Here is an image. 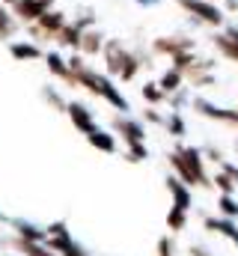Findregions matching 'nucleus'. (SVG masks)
Listing matches in <instances>:
<instances>
[{"label":"nucleus","mask_w":238,"mask_h":256,"mask_svg":"<svg viewBox=\"0 0 238 256\" xmlns=\"http://www.w3.org/2000/svg\"><path fill=\"white\" fill-rule=\"evenodd\" d=\"M68 68H72V86H84V90H90L92 96L104 98L108 104H114V108H119V110H128V98L119 92L104 74L92 72L90 66L84 63V57H78V54L68 57Z\"/></svg>","instance_id":"f257e3e1"},{"label":"nucleus","mask_w":238,"mask_h":256,"mask_svg":"<svg viewBox=\"0 0 238 256\" xmlns=\"http://www.w3.org/2000/svg\"><path fill=\"white\" fill-rule=\"evenodd\" d=\"M104 63H108V74H114L119 80H134L143 60L137 54H131L128 48H122L119 39H108L104 42Z\"/></svg>","instance_id":"f03ea898"},{"label":"nucleus","mask_w":238,"mask_h":256,"mask_svg":"<svg viewBox=\"0 0 238 256\" xmlns=\"http://www.w3.org/2000/svg\"><path fill=\"white\" fill-rule=\"evenodd\" d=\"M170 164H173V170L182 176L184 185H208V176H206V170H202V155H200L196 149L178 146L176 152L170 155Z\"/></svg>","instance_id":"7ed1b4c3"},{"label":"nucleus","mask_w":238,"mask_h":256,"mask_svg":"<svg viewBox=\"0 0 238 256\" xmlns=\"http://www.w3.org/2000/svg\"><path fill=\"white\" fill-rule=\"evenodd\" d=\"M66 24H68V21H66V12L48 9L36 24H27V33H30L36 42H57V36L62 33Z\"/></svg>","instance_id":"20e7f679"},{"label":"nucleus","mask_w":238,"mask_h":256,"mask_svg":"<svg viewBox=\"0 0 238 256\" xmlns=\"http://www.w3.org/2000/svg\"><path fill=\"white\" fill-rule=\"evenodd\" d=\"M176 3L188 12V15H194L200 24H206V27H220V24L226 21L224 9H220L214 0H176Z\"/></svg>","instance_id":"39448f33"},{"label":"nucleus","mask_w":238,"mask_h":256,"mask_svg":"<svg viewBox=\"0 0 238 256\" xmlns=\"http://www.w3.org/2000/svg\"><path fill=\"white\" fill-rule=\"evenodd\" d=\"M152 51L173 60V57H178V54L194 51V39H190V36H158V39L152 42Z\"/></svg>","instance_id":"423d86ee"},{"label":"nucleus","mask_w":238,"mask_h":256,"mask_svg":"<svg viewBox=\"0 0 238 256\" xmlns=\"http://www.w3.org/2000/svg\"><path fill=\"white\" fill-rule=\"evenodd\" d=\"M48 9H51V6L42 3V0H18V3L12 6V12H15V18H18L21 24H36Z\"/></svg>","instance_id":"0eeeda50"},{"label":"nucleus","mask_w":238,"mask_h":256,"mask_svg":"<svg viewBox=\"0 0 238 256\" xmlns=\"http://www.w3.org/2000/svg\"><path fill=\"white\" fill-rule=\"evenodd\" d=\"M212 42L230 63H238V27H226L224 33L212 36Z\"/></svg>","instance_id":"6e6552de"},{"label":"nucleus","mask_w":238,"mask_h":256,"mask_svg":"<svg viewBox=\"0 0 238 256\" xmlns=\"http://www.w3.org/2000/svg\"><path fill=\"white\" fill-rule=\"evenodd\" d=\"M90 18L84 21H74V24H66L62 33L57 36V45L60 48H72V51H80V39H84V30H86Z\"/></svg>","instance_id":"1a4fd4ad"},{"label":"nucleus","mask_w":238,"mask_h":256,"mask_svg":"<svg viewBox=\"0 0 238 256\" xmlns=\"http://www.w3.org/2000/svg\"><path fill=\"white\" fill-rule=\"evenodd\" d=\"M66 114H68L72 126L78 128V131H84V134H90V131L96 128V122H92V114H90V110H86V104H80V102H68Z\"/></svg>","instance_id":"9d476101"},{"label":"nucleus","mask_w":238,"mask_h":256,"mask_svg":"<svg viewBox=\"0 0 238 256\" xmlns=\"http://www.w3.org/2000/svg\"><path fill=\"white\" fill-rule=\"evenodd\" d=\"M114 128L125 137L128 146H131V143H143V137H146L143 126H140L137 120H128V116H114Z\"/></svg>","instance_id":"9b49d317"},{"label":"nucleus","mask_w":238,"mask_h":256,"mask_svg":"<svg viewBox=\"0 0 238 256\" xmlns=\"http://www.w3.org/2000/svg\"><path fill=\"white\" fill-rule=\"evenodd\" d=\"M194 108H196L202 116H208V120H220V122H232V126H238V110L214 108V104H212V102H206V98H196V102H194Z\"/></svg>","instance_id":"f8f14e48"},{"label":"nucleus","mask_w":238,"mask_h":256,"mask_svg":"<svg viewBox=\"0 0 238 256\" xmlns=\"http://www.w3.org/2000/svg\"><path fill=\"white\" fill-rule=\"evenodd\" d=\"M45 66H48V72H51L54 78L66 80V84L72 86V68H68V60H66L62 54H57V51H48V54H45Z\"/></svg>","instance_id":"ddd939ff"},{"label":"nucleus","mask_w":238,"mask_h":256,"mask_svg":"<svg viewBox=\"0 0 238 256\" xmlns=\"http://www.w3.org/2000/svg\"><path fill=\"white\" fill-rule=\"evenodd\" d=\"M9 54H12L15 60H21V63H24V60H27V63H30V60H45V54H42V48H39L36 42H12V45H9Z\"/></svg>","instance_id":"4468645a"},{"label":"nucleus","mask_w":238,"mask_h":256,"mask_svg":"<svg viewBox=\"0 0 238 256\" xmlns=\"http://www.w3.org/2000/svg\"><path fill=\"white\" fill-rule=\"evenodd\" d=\"M167 188L173 194V206L176 208H190V185H184L182 179H167Z\"/></svg>","instance_id":"2eb2a0df"},{"label":"nucleus","mask_w":238,"mask_h":256,"mask_svg":"<svg viewBox=\"0 0 238 256\" xmlns=\"http://www.w3.org/2000/svg\"><path fill=\"white\" fill-rule=\"evenodd\" d=\"M80 51L86 57H96L98 51H104V36L98 30H84V39H80Z\"/></svg>","instance_id":"dca6fc26"},{"label":"nucleus","mask_w":238,"mask_h":256,"mask_svg":"<svg viewBox=\"0 0 238 256\" xmlns=\"http://www.w3.org/2000/svg\"><path fill=\"white\" fill-rule=\"evenodd\" d=\"M86 143L96 146V149H102V152H116V140H114V134H108V131H102V128H92V131L86 134Z\"/></svg>","instance_id":"f3484780"},{"label":"nucleus","mask_w":238,"mask_h":256,"mask_svg":"<svg viewBox=\"0 0 238 256\" xmlns=\"http://www.w3.org/2000/svg\"><path fill=\"white\" fill-rule=\"evenodd\" d=\"M15 30H18V18H15V12H9L6 3H0V39H12Z\"/></svg>","instance_id":"a211bd4d"},{"label":"nucleus","mask_w":238,"mask_h":256,"mask_svg":"<svg viewBox=\"0 0 238 256\" xmlns=\"http://www.w3.org/2000/svg\"><path fill=\"white\" fill-rule=\"evenodd\" d=\"M48 248L62 250V256H90V254H84L74 242H68V236H48Z\"/></svg>","instance_id":"6ab92c4d"},{"label":"nucleus","mask_w":238,"mask_h":256,"mask_svg":"<svg viewBox=\"0 0 238 256\" xmlns=\"http://www.w3.org/2000/svg\"><path fill=\"white\" fill-rule=\"evenodd\" d=\"M158 84H161V90L170 96V92H178V90H182V84H184V74H182L178 68H167V72L161 74V80H158Z\"/></svg>","instance_id":"aec40b11"},{"label":"nucleus","mask_w":238,"mask_h":256,"mask_svg":"<svg viewBox=\"0 0 238 256\" xmlns=\"http://www.w3.org/2000/svg\"><path fill=\"white\" fill-rule=\"evenodd\" d=\"M206 226H208L212 232H224L226 238H232V242L238 244V230L230 224V220H214V218H208V220H206Z\"/></svg>","instance_id":"412c9836"},{"label":"nucleus","mask_w":238,"mask_h":256,"mask_svg":"<svg viewBox=\"0 0 238 256\" xmlns=\"http://www.w3.org/2000/svg\"><path fill=\"white\" fill-rule=\"evenodd\" d=\"M143 98H146L149 104H158V102L167 98V92L161 90V84H143Z\"/></svg>","instance_id":"4be33fe9"},{"label":"nucleus","mask_w":238,"mask_h":256,"mask_svg":"<svg viewBox=\"0 0 238 256\" xmlns=\"http://www.w3.org/2000/svg\"><path fill=\"white\" fill-rule=\"evenodd\" d=\"M18 236L27 242H48V232H39L33 224H18Z\"/></svg>","instance_id":"5701e85b"},{"label":"nucleus","mask_w":238,"mask_h":256,"mask_svg":"<svg viewBox=\"0 0 238 256\" xmlns=\"http://www.w3.org/2000/svg\"><path fill=\"white\" fill-rule=\"evenodd\" d=\"M18 248H21L27 256H51V254H45L42 242H27V238H21V242H18Z\"/></svg>","instance_id":"b1692460"},{"label":"nucleus","mask_w":238,"mask_h":256,"mask_svg":"<svg viewBox=\"0 0 238 256\" xmlns=\"http://www.w3.org/2000/svg\"><path fill=\"white\" fill-rule=\"evenodd\" d=\"M184 220H188V218H184V208H176V206H173V212L167 214V226H170V230H184Z\"/></svg>","instance_id":"393cba45"},{"label":"nucleus","mask_w":238,"mask_h":256,"mask_svg":"<svg viewBox=\"0 0 238 256\" xmlns=\"http://www.w3.org/2000/svg\"><path fill=\"white\" fill-rule=\"evenodd\" d=\"M218 206H220V212H224L226 218H238V206L232 202V194H224V196L218 200Z\"/></svg>","instance_id":"a878e982"},{"label":"nucleus","mask_w":238,"mask_h":256,"mask_svg":"<svg viewBox=\"0 0 238 256\" xmlns=\"http://www.w3.org/2000/svg\"><path fill=\"white\" fill-rule=\"evenodd\" d=\"M164 126H167V131H170L173 137H182V134H184V122H182V116H178V114H170Z\"/></svg>","instance_id":"bb28decb"},{"label":"nucleus","mask_w":238,"mask_h":256,"mask_svg":"<svg viewBox=\"0 0 238 256\" xmlns=\"http://www.w3.org/2000/svg\"><path fill=\"white\" fill-rule=\"evenodd\" d=\"M214 185H218V188H220L224 194H232V191L238 188V185H236V179H232L230 173H220V176L214 179Z\"/></svg>","instance_id":"cd10ccee"},{"label":"nucleus","mask_w":238,"mask_h":256,"mask_svg":"<svg viewBox=\"0 0 238 256\" xmlns=\"http://www.w3.org/2000/svg\"><path fill=\"white\" fill-rule=\"evenodd\" d=\"M146 155H149V152H146L143 143H131V146H128V161H146Z\"/></svg>","instance_id":"c85d7f7f"},{"label":"nucleus","mask_w":238,"mask_h":256,"mask_svg":"<svg viewBox=\"0 0 238 256\" xmlns=\"http://www.w3.org/2000/svg\"><path fill=\"white\" fill-rule=\"evenodd\" d=\"M42 96H45V98H48V102H51L54 108H60V110H66V108H68V104H66V102L60 98V96H57V92H54V90H45Z\"/></svg>","instance_id":"c756f323"},{"label":"nucleus","mask_w":238,"mask_h":256,"mask_svg":"<svg viewBox=\"0 0 238 256\" xmlns=\"http://www.w3.org/2000/svg\"><path fill=\"white\" fill-rule=\"evenodd\" d=\"M158 250H161V256H173V242L170 238H161L158 242Z\"/></svg>","instance_id":"7c9ffc66"},{"label":"nucleus","mask_w":238,"mask_h":256,"mask_svg":"<svg viewBox=\"0 0 238 256\" xmlns=\"http://www.w3.org/2000/svg\"><path fill=\"white\" fill-rule=\"evenodd\" d=\"M146 120H149V122H164V120H161L155 110H146Z\"/></svg>","instance_id":"2f4dec72"},{"label":"nucleus","mask_w":238,"mask_h":256,"mask_svg":"<svg viewBox=\"0 0 238 256\" xmlns=\"http://www.w3.org/2000/svg\"><path fill=\"white\" fill-rule=\"evenodd\" d=\"M0 3H6V6H15V3H18V0H0Z\"/></svg>","instance_id":"473e14b6"},{"label":"nucleus","mask_w":238,"mask_h":256,"mask_svg":"<svg viewBox=\"0 0 238 256\" xmlns=\"http://www.w3.org/2000/svg\"><path fill=\"white\" fill-rule=\"evenodd\" d=\"M42 3H48V6H51V9H54V0H42Z\"/></svg>","instance_id":"72a5a7b5"},{"label":"nucleus","mask_w":238,"mask_h":256,"mask_svg":"<svg viewBox=\"0 0 238 256\" xmlns=\"http://www.w3.org/2000/svg\"><path fill=\"white\" fill-rule=\"evenodd\" d=\"M137 3H155V0H137Z\"/></svg>","instance_id":"f704fd0d"}]
</instances>
